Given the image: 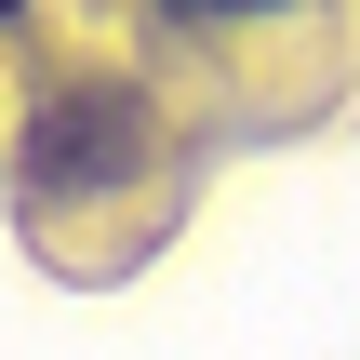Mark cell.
<instances>
[{
    "mask_svg": "<svg viewBox=\"0 0 360 360\" xmlns=\"http://www.w3.org/2000/svg\"><path fill=\"white\" fill-rule=\"evenodd\" d=\"M134 160H147V94H134V80H67V94H40V120H27V187H40V200L134 187Z\"/></svg>",
    "mask_w": 360,
    "mask_h": 360,
    "instance_id": "cell-1",
    "label": "cell"
}]
</instances>
